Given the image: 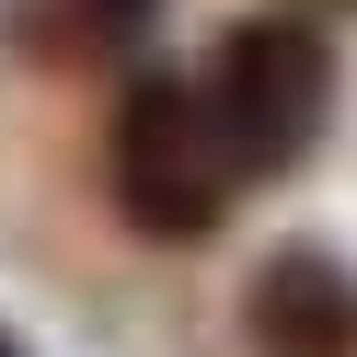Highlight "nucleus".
Masks as SVG:
<instances>
[{
	"label": "nucleus",
	"mask_w": 357,
	"mask_h": 357,
	"mask_svg": "<svg viewBox=\"0 0 357 357\" xmlns=\"http://www.w3.org/2000/svg\"><path fill=\"white\" fill-rule=\"evenodd\" d=\"M334 81H346L334 24H323V12H300V0H277V12L219 24L208 70H196V104H208V127H219V150H231L242 185H277V173H300L311 150H323Z\"/></svg>",
	"instance_id": "obj_1"
},
{
	"label": "nucleus",
	"mask_w": 357,
	"mask_h": 357,
	"mask_svg": "<svg viewBox=\"0 0 357 357\" xmlns=\"http://www.w3.org/2000/svg\"><path fill=\"white\" fill-rule=\"evenodd\" d=\"M104 196H116V219L139 242H162V254H196V242H219V219H231L242 173L231 150H219L208 104H196V70H116V116H104Z\"/></svg>",
	"instance_id": "obj_2"
},
{
	"label": "nucleus",
	"mask_w": 357,
	"mask_h": 357,
	"mask_svg": "<svg viewBox=\"0 0 357 357\" xmlns=\"http://www.w3.org/2000/svg\"><path fill=\"white\" fill-rule=\"evenodd\" d=\"M242 357H357V265L334 242H277L242 288Z\"/></svg>",
	"instance_id": "obj_3"
},
{
	"label": "nucleus",
	"mask_w": 357,
	"mask_h": 357,
	"mask_svg": "<svg viewBox=\"0 0 357 357\" xmlns=\"http://www.w3.org/2000/svg\"><path fill=\"white\" fill-rule=\"evenodd\" d=\"M162 0H0V47L47 81H93V70H139Z\"/></svg>",
	"instance_id": "obj_4"
},
{
	"label": "nucleus",
	"mask_w": 357,
	"mask_h": 357,
	"mask_svg": "<svg viewBox=\"0 0 357 357\" xmlns=\"http://www.w3.org/2000/svg\"><path fill=\"white\" fill-rule=\"evenodd\" d=\"M300 12H357V0H300Z\"/></svg>",
	"instance_id": "obj_5"
},
{
	"label": "nucleus",
	"mask_w": 357,
	"mask_h": 357,
	"mask_svg": "<svg viewBox=\"0 0 357 357\" xmlns=\"http://www.w3.org/2000/svg\"><path fill=\"white\" fill-rule=\"evenodd\" d=\"M0 357H24V346H12V323H0Z\"/></svg>",
	"instance_id": "obj_6"
}]
</instances>
